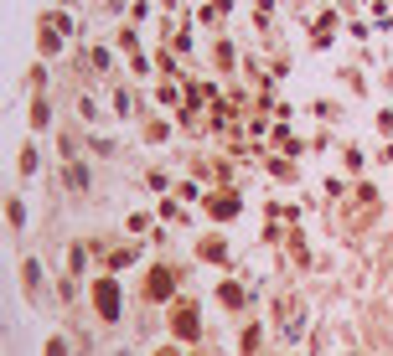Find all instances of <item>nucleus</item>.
Wrapping results in <instances>:
<instances>
[{"label":"nucleus","mask_w":393,"mask_h":356,"mask_svg":"<svg viewBox=\"0 0 393 356\" xmlns=\"http://www.w3.org/2000/svg\"><path fill=\"white\" fill-rule=\"evenodd\" d=\"M196 305H186V300H171V336L176 341H196Z\"/></svg>","instance_id":"nucleus-2"},{"label":"nucleus","mask_w":393,"mask_h":356,"mask_svg":"<svg viewBox=\"0 0 393 356\" xmlns=\"http://www.w3.org/2000/svg\"><path fill=\"white\" fill-rule=\"evenodd\" d=\"M171 295H176V269H166V263H156V269L145 274V300H156V305H171Z\"/></svg>","instance_id":"nucleus-1"},{"label":"nucleus","mask_w":393,"mask_h":356,"mask_svg":"<svg viewBox=\"0 0 393 356\" xmlns=\"http://www.w3.org/2000/svg\"><path fill=\"white\" fill-rule=\"evenodd\" d=\"M47 356H68V341H62V336H52V341H47Z\"/></svg>","instance_id":"nucleus-7"},{"label":"nucleus","mask_w":393,"mask_h":356,"mask_svg":"<svg viewBox=\"0 0 393 356\" xmlns=\"http://www.w3.org/2000/svg\"><path fill=\"white\" fill-rule=\"evenodd\" d=\"M196 253H202L207 263H223V269H228V248H223V238H202V243H196Z\"/></svg>","instance_id":"nucleus-5"},{"label":"nucleus","mask_w":393,"mask_h":356,"mask_svg":"<svg viewBox=\"0 0 393 356\" xmlns=\"http://www.w3.org/2000/svg\"><path fill=\"white\" fill-rule=\"evenodd\" d=\"M217 305H223V310H244V289H238V284H217Z\"/></svg>","instance_id":"nucleus-6"},{"label":"nucleus","mask_w":393,"mask_h":356,"mask_svg":"<svg viewBox=\"0 0 393 356\" xmlns=\"http://www.w3.org/2000/svg\"><path fill=\"white\" fill-rule=\"evenodd\" d=\"M207 212H212L217 222H228V217H238V191H217L212 202H207Z\"/></svg>","instance_id":"nucleus-4"},{"label":"nucleus","mask_w":393,"mask_h":356,"mask_svg":"<svg viewBox=\"0 0 393 356\" xmlns=\"http://www.w3.org/2000/svg\"><path fill=\"white\" fill-rule=\"evenodd\" d=\"M119 305H124V300H119V284H114V279H99V284H94V310H99L104 320H114Z\"/></svg>","instance_id":"nucleus-3"},{"label":"nucleus","mask_w":393,"mask_h":356,"mask_svg":"<svg viewBox=\"0 0 393 356\" xmlns=\"http://www.w3.org/2000/svg\"><path fill=\"white\" fill-rule=\"evenodd\" d=\"M161 356H171V351H161Z\"/></svg>","instance_id":"nucleus-8"}]
</instances>
